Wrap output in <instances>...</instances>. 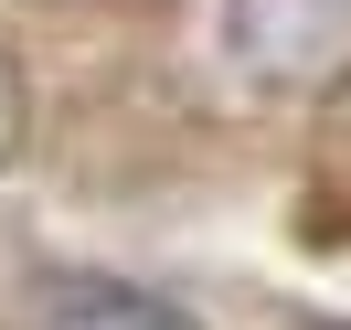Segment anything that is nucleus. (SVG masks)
Masks as SVG:
<instances>
[{
	"label": "nucleus",
	"instance_id": "nucleus-1",
	"mask_svg": "<svg viewBox=\"0 0 351 330\" xmlns=\"http://www.w3.org/2000/svg\"><path fill=\"white\" fill-rule=\"evenodd\" d=\"M223 54L256 86H319L351 54V0H223Z\"/></svg>",
	"mask_w": 351,
	"mask_h": 330
},
{
	"label": "nucleus",
	"instance_id": "nucleus-2",
	"mask_svg": "<svg viewBox=\"0 0 351 330\" xmlns=\"http://www.w3.org/2000/svg\"><path fill=\"white\" fill-rule=\"evenodd\" d=\"M43 330H202V320L181 298H160V287H128V277H53Z\"/></svg>",
	"mask_w": 351,
	"mask_h": 330
},
{
	"label": "nucleus",
	"instance_id": "nucleus-3",
	"mask_svg": "<svg viewBox=\"0 0 351 330\" xmlns=\"http://www.w3.org/2000/svg\"><path fill=\"white\" fill-rule=\"evenodd\" d=\"M22 128H32V86H22V64H11V43H0V171H11Z\"/></svg>",
	"mask_w": 351,
	"mask_h": 330
}]
</instances>
